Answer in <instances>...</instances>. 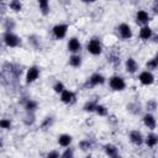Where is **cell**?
<instances>
[{"label": "cell", "instance_id": "cell-1", "mask_svg": "<svg viewBox=\"0 0 158 158\" xmlns=\"http://www.w3.org/2000/svg\"><path fill=\"white\" fill-rule=\"evenodd\" d=\"M85 49L93 57L101 56L102 52H104V44H102L101 38L98 37V36H93L90 40H88V42L85 44Z\"/></svg>", "mask_w": 158, "mask_h": 158}, {"label": "cell", "instance_id": "cell-2", "mask_svg": "<svg viewBox=\"0 0 158 158\" xmlns=\"http://www.w3.org/2000/svg\"><path fill=\"white\" fill-rule=\"evenodd\" d=\"M106 83H107L109 88L112 91H116V93H122L127 88L126 79L122 75H120V74H112V75H110L106 79Z\"/></svg>", "mask_w": 158, "mask_h": 158}, {"label": "cell", "instance_id": "cell-3", "mask_svg": "<svg viewBox=\"0 0 158 158\" xmlns=\"http://www.w3.org/2000/svg\"><path fill=\"white\" fill-rule=\"evenodd\" d=\"M1 41L7 48H17L22 44V38L14 31H4Z\"/></svg>", "mask_w": 158, "mask_h": 158}, {"label": "cell", "instance_id": "cell-4", "mask_svg": "<svg viewBox=\"0 0 158 158\" xmlns=\"http://www.w3.org/2000/svg\"><path fill=\"white\" fill-rule=\"evenodd\" d=\"M115 33H116L117 38H120L123 42L131 41L132 37H133V30H132L131 25L127 23V22H120L115 27Z\"/></svg>", "mask_w": 158, "mask_h": 158}, {"label": "cell", "instance_id": "cell-5", "mask_svg": "<svg viewBox=\"0 0 158 158\" xmlns=\"http://www.w3.org/2000/svg\"><path fill=\"white\" fill-rule=\"evenodd\" d=\"M40 77H41V68H40V65L32 64V65H30L25 70V74H23L25 84L26 85H31V84L36 83L40 79Z\"/></svg>", "mask_w": 158, "mask_h": 158}, {"label": "cell", "instance_id": "cell-6", "mask_svg": "<svg viewBox=\"0 0 158 158\" xmlns=\"http://www.w3.org/2000/svg\"><path fill=\"white\" fill-rule=\"evenodd\" d=\"M69 31V25L65 22H58L52 26L51 28V35L56 41H62L67 37Z\"/></svg>", "mask_w": 158, "mask_h": 158}, {"label": "cell", "instance_id": "cell-7", "mask_svg": "<svg viewBox=\"0 0 158 158\" xmlns=\"http://www.w3.org/2000/svg\"><path fill=\"white\" fill-rule=\"evenodd\" d=\"M106 77L100 73V72H94L89 75V78L86 79L85 84H84V88L89 89V88H96V86H101L104 84H106Z\"/></svg>", "mask_w": 158, "mask_h": 158}, {"label": "cell", "instance_id": "cell-8", "mask_svg": "<svg viewBox=\"0 0 158 158\" xmlns=\"http://www.w3.org/2000/svg\"><path fill=\"white\" fill-rule=\"evenodd\" d=\"M137 80L142 86H152L156 83V75L154 72H151L148 69L139 70L137 73Z\"/></svg>", "mask_w": 158, "mask_h": 158}, {"label": "cell", "instance_id": "cell-9", "mask_svg": "<svg viewBox=\"0 0 158 158\" xmlns=\"http://www.w3.org/2000/svg\"><path fill=\"white\" fill-rule=\"evenodd\" d=\"M78 100V96H77V93L72 89H68L65 88L60 94H59V101L65 105V106H73Z\"/></svg>", "mask_w": 158, "mask_h": 158}, {"label": "cell", "instance_id": "cell-10", "mask_svg": "<svg viewBox=\"0 0 158 158\" xmlns=\"http://www.w3.org/2000/svg\"><path fill=\"white\" fill-rule=\"evenodd\" d=\"M135 22L138 26H144V25H149L151 21L153 20V16L149 11L144 10V9H138L135 12Z\"/></svg>", "mask_w": 158, "mask_h": 158}, {"label": "cell", "instance_id": "cell-11", "mask_svg": "<svg viewBox=\"0 0 158 158\" xmlns=\"http://www.w3.org/2000/svg\"><path fill=\"white\" fill-rule=\"evenodd\" d=\"M141 120H142L143 126H144L148 131H156V128H157V117H156L154 112H148V111H146L144 114H142Z\"/></svg>", "mask_w": 158, "mask_h": 158}, {"label": "cell", "instance_id": "cell-12", "mask_svg": "<svg viewBox=\"0 0 158 158\" xmlns=\"http://www.w3.org/2000/svg\"><path fill=\"white\" fill-rule=\"evenodd\" d=\"M123 67H125V72L130 75H135L139 72V63L137 62V59L132 56L127 57L123 62Z\"/></svg>", "mask_w": 158, "mask_h": 158}, {"label": "cell", "instance_id": "cell-13", "mask_svg": "<svg viewBox=\"0 0 158 158\" xmlns=\"http://www.w3.org/2000/svg\"><path fill=\"white\" fill-rule=\"evenodd\" d=\"M67 51L72 54V53H81L83 51V43L79 40V37L77 36H72L68 38L67 41Z\"/></svg>", "mask_w": 158, "mask_h": 158}, {"label": "cell", "instance_id": "cell-14", "mask_svg": "<svg viewBox=\"0 0 158 158\" xmlns=\"http://www.w3.org/2000/svg\"><path fill=\"white\" fill-rule=\"evenodd\" d=\"M128 141L131 144H133L135 147H141L143 146V141H144V135L142 133V131L139 130H131L127 135Z\"/></svg>", "mask_w": 158, "mask_h": 158}, {"label": "cell", "instance_id": "cell-15", "mask_svg": "<svg viewBox=\"0 0 158 158\" xmlns=\"http://www.w3.org/2000/svg\"><path fill=\"white\" fill-rule=\"evenodd\" d=\"M154 30L149 26V25H144V26H139V30H138V38L142 41V42H149L153 36H154Z\"/></svg>", "mask_w": 158, "mask_h": 158}, {"label": "cell", "instance_id": "cell-16", "mask_svg": "<svg viewBox=\"0 0 158 158\" xmlns=\"http://www.w3.org/2000/svg\"><path fill=\"white\" fill-rule=\"evenodd\" d=\"M21 105H22V109L25 111H27V112H36L38 110V106H40L38 101L32 99V98H30V96L22 99L21 100Z\"/></svg>", "mask_w": 158, "mask_h": 158}, {"label": "cell", "instance_id": "cell-17", "mask_svg": "<svg viewBox=\"0 0 158 158\" xmlns=\"http://www.w3.org/2000/svg\"><path fill=\"white\" fill-rule=\"evenodd\" d=\"M143 144H144L148 149H154V148L158 146V135L156 133V131H149V132L144 136Z\"/></svg>", "mask_w": 158, "mask_h": 158}, {"label": "cell", "instance_id": "cell-18", "mask_svg": "<svg viewBox=\"0 0 158 158\" xmlns=\"http://www.w3.org/2000/svg\"><path fill=\"white\" fill-rule=\"evenodd\" d=\"M83 62L84 59L80 53H72L68 57V65L73 69H79L83 65Z\"/></svg>", "mask_w": 158, "mask_h": 158}, {"label": "cell", "instance_id": "cell-19", "mask_svg": "<svg viewBox=\"0 0 158 158\" xmlns=\"http://www.w3.org/2000/svg\"><path fill=\"white\" fill-rule=\"evenodd\" d=\"M102 151L105 153V156L110 157V158H116L120 156V151H118V147L114 143H105L102 146Z\"/></svg>", "mask_w": 158, "mask_h": 158}, {"label": "cell", "instance_id": "cell-20", "mask_svg": "<svg viewBox=\"0 0 158 158\" xmlns=\"http://www.w3.org/2000/svg\"><path fill=\"white\" fill-rule=\"evenodd\" d=\"M27 41H28V44L35 49V51H41L43 48V44H42V38L36 35V33H32L27 37Z\"/></svg>", "mask_w": 158, "mask_h": 158}, {"label": "cell", "instance_id": "cell-21", "mask_svg": "<svg viewBox=\"0 0 158 158\" xmlns=\"http://www.w3.org/2000/svg\"><path fill=\"white\" fill-rule=\"evenodd\" d=\"M57 143H58V146L62 147V148L69 147V146H72V143H73V136H72L70 133H60V135H58V137H57Z\"/></svg>", "mask_w": 158, "mask_h": 158}, {"label": "cell", "instance_id": "cell-22", "mask_svg": "<svg viewBox=\"0 0 158 158\" xmlns=\"http://www.w3.org/2000/svg\"><path fill=\"white\" fill-rule=\"evenodd\" d=\"M126 110H127L131 115L138 116V115L142 114V111H143V106H142V104L138 102V101H131V102H128V104L126 105Z\"/></svg>", "mask_w": 158, "mask_h": 158}, {"label": "cell", "instance_id": "cell-23", "mask_svg": "<svg viewBox=\"0 0 158 158\" xmlns=\"http://www.w3.org/2000/svg\"><path fill=\"white\" fill-rule=\"evenodd\" d=\"M54 123H56V117L53 115H46L40 122V128L42 131H47V130L52 128L54 126Z\"/></svg>", "mask_w": 158, "mask_h": 158}, {"label": "cell", "instance_id": "cell-24", "mask_svg": "<svg viewBox=\"0 0 158 158\" xmlns=\"http://www.w3.org/2000/svg\"><path fill=\"white\" fill-rule=\"evenodd\" d=\"M37 6L42 16H48L51 12V0H37Z\"/></svg>", "mask_w": 158, "mask_h": 158}, {"label": "cell", "instance_id": "cell-25", "mask_svg": "<svg viewBox=\"0 0 158 158\" xmlns=\"http://www.w3.org/2000/svg\"><path fill=\"white\" fill-rule=\"evenodd\" d=\"M7 7L10 11H12L15 14H20L23 10V2H22V0H9Z\"/></svg>", "mask_w": 158, "mask_h": 158}, {"label": "cell", "instance_id": "cell-26", "mask_svg": "<svg viewBox=\"0 0 158 158\" xmlns=\"http://www.w3.org/2000/svg\"><path fill=\"white\" fill-rule=\"evenodd\" d=\"M98 102H99L98 98H96V99H89V100H86V101L83 104V107H81V109H83V111L86 112V114H94Z\"/></svg>", "mask_w": 158, "mask_h": 158}, {"label": "cell", "instance_id": "cell-27", "mask_svg": "<svg viewBox=\"0 0 158 158\" xmlns=\"http://www.w3.org/2000/svg\"><path fill=\"white\" fill-rule=\"evenodd\" d=\"M22 123L26 127H32L36 123V112H27V111H25V115L22 117Z\"/></svg>", "mask_w": 158, "mask_h": 158}, {"label": "cell", "instance_id": "cell-28", "mask_svg": "<svg viewBox=\"0 0 158 158\" xmlns=\"http://www.w3.org/2000/svg\"><path fill=\"white\" fill-rule=\"evenodd\" d=\"M94 114H96L99 117H107V116L110 115V111H109V107H107L105 104L98 102Z\"/></svg>", "mask_w": 158, "mask_h": 158}, {"label": "cell", "instance_id": "cell-29", "mask_svg": "<svg viewBox=\"0 0 158 158\" xmlns=\"http://www.w3.org/2000/svg\"><path fill=\"white\" fill-rule=\"evenodd\" d=\"M93 147H94V141L90 138H83L78 143V148L83 152H88V151L93 149Z\"/></svg>", "mask_w": 158, "mask_h": 158}, {"label": "cell", "instance_id": "cell-30", "mask_svg": "<svg viewBox=\"0 0 158 158\" xmlns=\"http://www.w3.org/2000/svg\"><path fill=\"white\" fill-rule=\"evenodd\" d=\"M2 27L4 31H14L16 28V21L12 17H5L2 20Z\"/></svg>", "mask_w": 158, "mask_h": 158}, {"label": "cell", "instance_id": "cell-31", "mask_svg": "<svg viewBox=\"0 0 158 158\" xmlns=\"http://www.w3.org/2000/svg\"><path fill=\"white\" fill-rule=\"evenodd\" d=\"M143 109H144L146 111H148V112H156V111H157V109H158V104H157V100H156L154 98H152V99H148V100L144 102V106H143Z\"/></svg>", "mask_w": 158, "mask_h": 158}, {"label": "cell", "instance_id": "cell-32", "mask_svg": "<svg viewBox=\"0 0 158 158\" xmlns=\"http://www.w3.org/2000/svg\"><path fill=\"white\" fill-rule=\"evenodd\" d=\"M12 120L10 117H0V130H4V131H10L12 130Z\"/></svg>", "mask_w": 158, "mask_h": 158}, {"label": "cell", "instance_id": "cell-33", "mask_svg": "<svg viewBox=\"0 0 158 158\" xmlns=\"http://www.w3.org/2000/svg\"><path fill=\"white\" fill-rule=\"evenodd\" d=\"M65 88H67V86H65V84H64L60 79L54 80V81H53V84H52V90H53V93H56L57 95H59V94H60Z\"/></svg>", "mask_w": 158, "mask_h": 158}, {"label": "cell", "instance_id": "cell-34", "mask_svg": "<svg viewBox=\"0 0 158 158\" xmlns=\"http://www.w3.org/2000/svg\"><path fill=\"white\" fill-rule=\"evenodd\" d=\"M157 68H158V58H157V56H153L152 58H149L146 62V69H148L151 72H156Z\"/></svg>", "mask_w": 158, "mask_h": 158}, {"label": "cell", "instance_id": "cell-35", "mask_svg": "<svg viewBox=\"0 0 158 158\" xmlns=\"http://www.w3.org/2000/svg\"><path fill=\"white\" fill-rule=\"evenodd\" d=\"M107 60L111 63V64H114L115 67H117V65H120V53H117V52H115V51H112L109 56H107Z\"/></svg>", "mask_w": 158, "mask_h": 158}, {"label": "cell", "instance_id": "cell-36", "mask_svg": "<svg viewBox=\"0 0 158 158\" xmlns=\"http://www.w3.org/2000/svg\"><path fill=\"white\" fill-rule=\"evenodd\" d=\"M74 156H75V152H74V148H72V146L63 148V151L60 152L62 158H73Z\"/></svg>", "mask_w": 158, "mask_h": 158}, {"label": "cell", "instance_id": "cell-37", "mask_svg": "<svg viewBox=\"0 0 158 158\" xmlns=\"http://www.w3.org/2000/svg\"><path fill=\"white\" fill-rule=\"evenodd\" d=\"M46 157L47 158H59L60 157V152L58 149H51L46 153Z\"/></svg>", "mask_w": 158, "mask_h": 158}, {"label": "cell", "instance_id": "cell-38", "mask_svg": "<svg viewBox=\"0 0 158 158\" xmlns=\"http://www.w3.org/2000/svg\"><path fill=\"white\" fill-rule=\"evenodd\" d=\"M151 10H152V14L154 16L158 14V0H153V2L151 5Z\"/></svg>", "mask_w": 158, "mask_h": 158}, {"label": "cell", "instance_id": "cell-39", "mask_svg": "<svg viewBox=\"0 0 158 158\" xmlns=\"http://www.w3.org/2000/svg\"><path fill=\"white\" fill-rule=\"evenodd\" d=\"M79 1L83 2V4H88V5H89V4H94V2H96L98 0H79Z\"/></svg>", "mask_w": 158, "mask_h": 158}, {"label": "cell", "instance_id": "cell-40", "mask_svg": "<svg viewBox=\"0 0 158 158\" xmlns=\"http://www.w3.org/2000/svg\"><path fill=\"white\" fill-rule=\"evenodd\" d=\"M4 147V141H2V138L0 137V148H2Z\"/></svg>", "mask_w": 158, "mask_h": 158}, {"label": "cell", "instance_id": "cell-41", "mask_svg": "<svg viewBox=\"0 0 158 158\" xmlns=\"http://www.w3.org/2000/svg\"><path fill=\"white\" fill-rule=\"evenodd\" d=\"M4 1H5V0H0V4H1V2H4Z\"/></svg>", "mask_w": 158, "mask_h": 158}, {"label": "cell", "instance_id": "cell-42", "mask_svg": "<svg viewBox=\"0 0 158 158\" xmlns=\"http://www.w3.org/2000/svg\"><path fill=\"white\" fill-rule=\"evenodd\" d=\"M104 1H112V0H104Z\"/></svg>", "mask_w": 158, "mask_h": 158}]
</instances>
